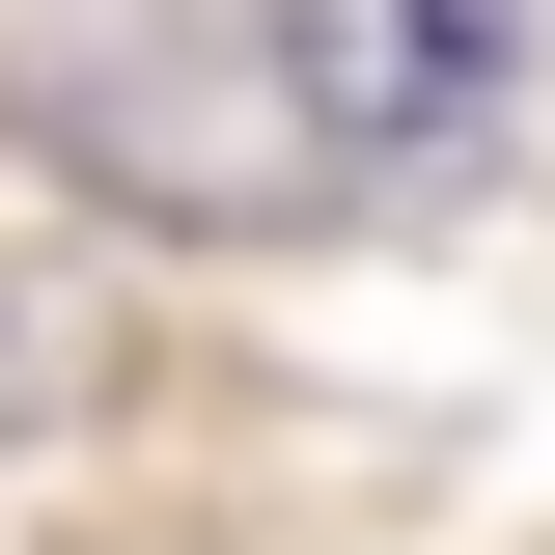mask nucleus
Masks as SVG:
<instances>
[{
    "label": "nucleus",
    "mask_w": 555,
    "mask_h": 555,
    "mask_svg": "<svg viewBox=\"0 0 555 555\" xmlns=\"http://www.w3.org/2000/svg\"><path fill=\"white\" fill-rule=\"evenodd\" d=\"M528 83L500 0H250V167H416Z\"/></svg>",
    "instance_id": "1"
}]
</instances>
